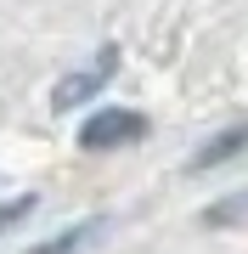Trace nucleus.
Instances as JSON below:
<instances>
[{"mask_svg":"<svg viewBox=\"0 0 248 254\" xmlns=\"http://www.w3.org/2000/svg\"><path fill=\"white\" fill-rule=\"evenodd\" d=\"M147 136V119L130 113V108H101L79 125V147L85 153H113V147H130Z\"/></svg>","mask_w":248,"mask_h":254,"instance_id":"f257e3e1","label":"nucleus"},{"mask_svg":"<svg viewBox=\"0 0 248 254\" xmlns=\"http://www.w3.org/2000/svg\"><path fill=\"white\" fill-rule=\"evenodd\" d=\"M113 73H119V46H101L91 68L68 73V79H62V85H56V91H51V108H74V102H85V96H96L101 85L113 79Z\"/></svg>","mask_w":248,"mask_h":254,"instance_id":"f03ea898","label":"nucleus"},{"mask_svg":"<svg viewBox=\"0 0 248 254\" xmlns=\"http://www.w3.org/2000/svg\"><path fill=\"white\" fill-rule=\"evenodd\" d=\"M243 147H248V125H231V130H220V136H214L209 147H198V153L186 158V170H192V175H203V170H214V164L237 158Z\"/></svg>","mask_w":248,"mask_h":254,"instance_id":"7ed1b4c3","label":"nucleus"},{"mask_svg":"<svg viewBox=\"0 0 248 254\" xmlns=\"http://www.w3.org/2000/svg\"><path fill=\"white\" fill-rule=\"evenodd\" d=\"M107 226H113L107 215H91V220H79V226H68V232H56L51 243H40L34 254H79V249H91V243H96V237L107 232Z\"/></svg>","mask_w":248,"mask_h":254,"instance_id":"20e7f679","label":"nucleus"},{"mask_svg":"<svg viewBox=\"0 0 248 254\" xmlns=\"http://www.w3.org/2000/svg\"><path fill=\"white\" fill-rule=\"evenodd\" d=\"M237 220H248V192H243V198H226V203H214L209 215H203V226H237Z\"/></svg>","mask_w":248,"mask_h":254,"instance_id":"39448f33","label":"nucleus"}]
</instances>
